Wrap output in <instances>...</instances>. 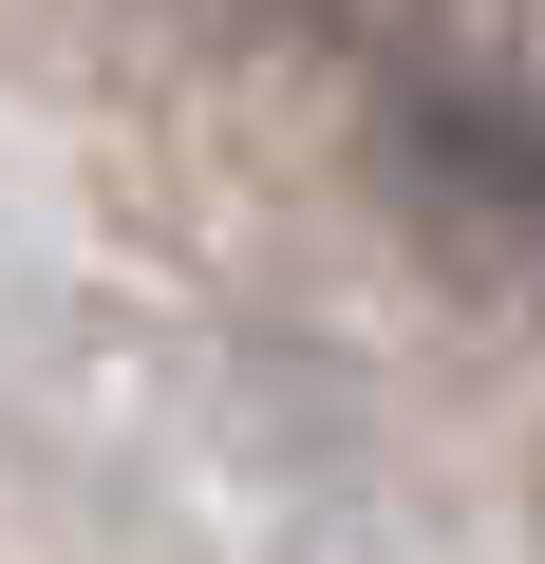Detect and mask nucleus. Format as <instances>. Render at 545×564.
<instances>
[{"label": "nucleus", "instance_id": "1", "mask_svg": "<svg viewBox=\"0 0 545 564\" xmlns=\"http://www.w3.org/2000/svg\"><path fill=\"white\" fill-rule=\"evenodd\" d=\"M377 132H395V170H414L470 245H508V263L545 282V95H526V76H451V57H433V76H395Z\"/></svg>", "mask_w": 545, "mask_h": 564}]
</instances>
